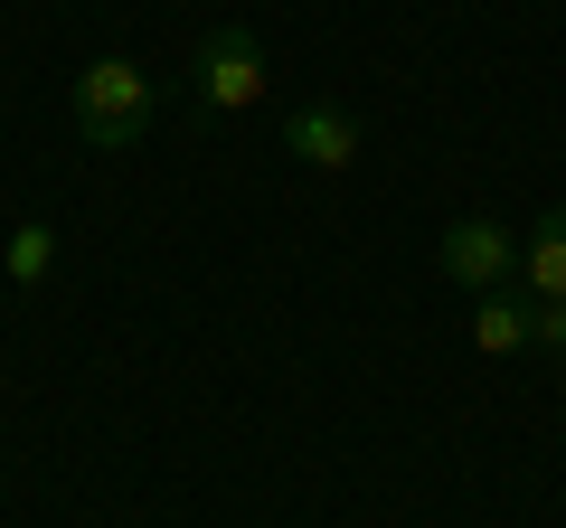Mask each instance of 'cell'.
<instances>
[{"mask_svg": "<svg viewBox=\"0 0 566 528\" xmlns=\"http://www.w3.org/2000/svg\"><path fill=\"white\" fill-rule=\"evenodd\" d=\"M151 76H142L133 57H95L76 76V95H66V114H76V133H85V151H133L142 133H151Z\"/></svg>", "mask_w": 566, "mask_h": 528, "instance_id": "6da1fadb", "label": "cell"}, {"mask_svg": "<svg viewBox=\"0 0 566 528\" xmlns=\"http://www.w3.org/2000/svg\"><path fill=\"white\" fill-rule=\"evenodd\" d=\"M0 264H10V284H20V293H39L48 274H57V226L20 218V226H10V255H0Z\"/></svg>", "mask_w": 566, "mask_h": 528, "instance_id": "52a82bcc", "label": "cell"}, {"mask_svg": "<svg viewBox=\"0 0 566 528\" xmlns=\"http://www.w3.org/2000/svg\"><path fill=\"white\" fill-rule=\"evenodd\" d=\"M189 95H199L208 114H255V104L274 95V57H264V39L245 20H218L199 47H189Z\"/></svg>", "mask_w": 566, "mask_h": 528, "instance_id": "7a4b0ae2", "label": "cell"}, {"mask_svg": "<svg viewBox=\"0 0 566 528\" xmlns=\"http://www.w3.org/2000/svg\"><path fill=\"white\" fill-rule=\"evenodd\" d=\"M472 349H482V359H510V349H528V293H482V303H472Z\"/></svg>", "mask_w": 566, "mask_h": 528, "instance_id": "8992f818", "label": "cell"}, {"mask_svg": "<svg viewBox=\"0 0 566 528\" xmlns=\"http://www.w3.org/2000/svg\"><path fill=\"white\" fill-rule=\"evenodd\" d=\"M283 151H293L303 170H359L368 133H359L349 104H293V114H283Z\"/></svg>", "mask_w": 566, "mask_h": 528, "instance_id": "277c9868", "label": "cell"}, {"mask_svg": "<svg viewBox=\"0 0 566 528\" xmlns=\"http://www.w3.org/2000/svg\"><path fill=\"white\" fill-rule=\"evenodd\" d=\"M434 264H444V284H463V293L520 284V245H510L501 218H453L444 236H434Z\"/></svg>", "mask_w": 566, "mask_h": 528, "instance_id": "3957f363", "label": "cell"}, {"mask_svg": "<svg viewBox=\"0 0 566 528\" xmlns=\"http://www.w3.org/2000/svg\"><path fill=\"white\" fill-rule=\"evenodd\" d=\"M520 293L528 303H566V208H547L520 236Z\"/></svg>", "mask_w": 566, "mask_h": 528, "instance_id": "5b68a950", "label": "cell"}, {"mask_svg": "<svg viewBox=\"0 0 566 528\" xmlns=\"http://www.w3.org/2000/svg\"><path fill=\"white\" fill-rule=\"evenodd\" d=\"M528 349H557L566 359V303H528Z\"/></svg>", "mask_w": 566, "mask_h": 528, "instance_id": "ba28073f", "label": "cell"}]
</instances>
